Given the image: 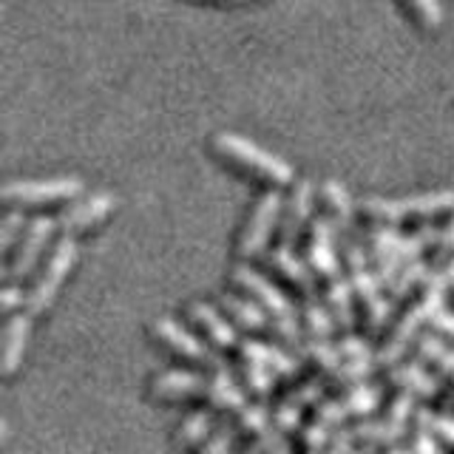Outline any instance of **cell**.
<instances>
[{
  "label": "cell",
  "instance_id": "cell-1",
  "mask_svg": "<svg viewBox=\"0 0 454 454\" xmlns=\"http://www.w3.org/2000/svg\"><path fill=\"white\" fill-rule=\"evenodd\" d=\"M210 151L219 156L224 165L236 168L239 174L247 179H255L267 184V188H293L295 184V170L287 160H281L273 151H264L247 137L233 134V131H219L210 137Z\"/></svg>",
  "mask_w": 454,
  "mask_h": 454
},
{
  "label": "cell",
  "instance_id": "cell-2",
  "mask_svg": "<svg viewBox=\"0 0 454 454\" xmlns=\"http://www.w3.org/2000/svg\"><path fill=\"white\" fill-rule=\"evenodd\" d=\"M231 284H233V290L245 293L250 301H255L267 312V318L273 321V333L284 340V344L301 349V344H304L301 312H298V307L284 295L278 284H273L264 273H259V270H253L250 264H241V262L233 264V270H231Z\"/></svg>",
  "mask_w": 454,
  "mask_h": 454
},
{
  "label": "cell",
  "instance_id": "cell-3",
  "mask_svg": "<svg viewBox=\"0 0 454 454\" xmlns=\"http://www.w3.org/2000/svg\"><path fill=\"white\" fill-rule=\"evenodd\" d=\"M358 213L372 224H389L397 227L403 222H432L443 213H454V191L440 188L429 193L401 196V199H383V196H366L358 202Z\"/></svg>",
  "mask_w": 454,
  "mask_h": 454
},
{
  "label": "cell",
  "instance_id": "cell-4",
  "mask_svg": "<svg viewBox=\"0 0 454 454\" xmlns=\"http://www.w3.org/2000/svg\"><path fill=\"white\" fill-rule=\"evenodd\" d=\"M77 255H80V245L74 236H60L54 241L51 253L46 255V262L40 264V270L35 273L32 284H28V290H26L28 316H35V318L46 316V312L54 307L63 284L71 276V270L77 267Z\"/></svg>",
  "mask_w": 454,
  "mask_h": 454
},
{
  "label": "cell",
  "instance_id": "cell-5",
  "mask_svg": "<svg viewBox=\"0 0 454 454\" xmlns=\"http://www.w3.org/2000/svg\"><path fill=\"white\" fill-rule=\"evenodd\" d=\"M366 250L361 241H344V273L352 284L355 301H358V312L366 324L369 333H378L389 318V301L383 293V284L378 281L375 270L366 262Z\"/></svg>",
  "mask_w": 454,
  "mask_h": 454
},
{
  "label": "cell",
  "instance_id": "cell-6",
  "mask_svg": "<svg viewBox=\"0 0 454 454\" xmlns=\"http://www.w3.org/2000/svg\"><path fill=\"white\" fill-rule=\"evenodd\" d=\"M281 213H284V196L276 188H267L264 193L255 196V202L250 205L245 222L239 227L236 247H233L241 264H250L270 253V241H273V233H278L281 224Z\"/></svg>",
  "mask_w": 454,
  "mask_h": 454
},
{
  "label": "cell",
  "instance_id": "cell-7",
  "mask_svg": "<svg viewBox=\"0 0 454 454\" xmlns=\"http://www.w3.org/2000/svg\"><path fill=\"white\" fill-rule=\"evenodd\" d=\"M80 176H49V179H12L4 184L0 199L9 210L49 207V205H71L82 196Z\"/></svg>",
  "mask_w": 454,
  "mask_h": 454
},
{
  "label": "cell",
  "instance_id": "cell-8",
  "mask_svg": "<svg viewBox=\"0 0 454 454\" xmlns=\"http://www.w3.org/2000/svg\"><path fill=\"white\" fill-rule=\"evenodd\" d=\"M57 219L51 216H43L37 213L35 219H28L26 231L18 241V247L12 250L9 255V264H6V281L9 284H20L26 278H35V273L40 270V264L46 262V255L54 247V236H57Z\"/></svg>",
  "mask_w": 454,
  "mask_h": 454
},
{
  "label": "cell",
  "instance_id": "cell-9",
  "mask_svg": "<svg viewBox=\"0 0 454 454\" xmlns=\"http://www.w3.org/2000/svg\"><path fill=\"white\" fill-rule=\"evenodd\" d=\"M148 335L156 347H162L168 355H174L176 361H184L191 366H219L222 361L216 358L219 352H213L205 338L199 335L193 326H184L174 316H160L148 324Z\"/></svg>",
  "mask_w": 454,
  "mask_h": 454
},
{
  "label": "cell",
  "instance_id": "cell-10",
  "mask_svg": "<svg viewBox=\"0 0 454 454\" xmlns=\"http://www.w3.org/2000/svg\"><path fill=\"white\" fill-rule=\"evenodd\" d=\"M184 321H188L193 330L205 338V344L213 352H239L241 340L236 324L222 312V307L210 304V301H188L184 307Z\"/></svg>",
  "mask_w": 454,
  "mask_h": 454
},
{
  "label": "cell",
  "instance_id": "cell-11",
  "mask_svg": "<svg viewBox=\"0 0 454 454\" xmlns=\"http://www.w3.org/2000/svg\"><path fill=\"white\" fill-rule=\"evenodd\" d=\"M316 202H318V188L309 179H295L290 188V196L284 199V213L278 224V245L281 247H295L312 219H316Z\"/></svg>",
  "mask_w": 454,
  "mask_h": 454
},
{
  "label": "cell",
  "instance_id": "cell-12",
  "mask_svg": "<svg viewBox=\"0 0 454 454\" xmlns=\"http://www.w3.org/2000/svg\"><path fill=\"white\" fill-rule=\"evenodd\" d=\"M114 210H117V196L108 191H97L66 205L60 210V216H57V227H60V236L77 239L80 233L94 231V227L103 224Z\"/></svg>",
  "mask_w": 454,
  "mask_h": 454
},
{
  "label": "cell",
  "instance_id": "cell-13",
  "mask_svg": "<svg viewBox=\"0 0 454 454\" xmlns=\"http://www.w3.org/2000/svg\"><path fill=\"white\" fill-rule=\"evenodd\" d=\"M307 233V264L318 276V281L324 284L344 273V262L338 255V231L333 227V222L316 216Z\"/></svg>",
  "mask_w": 454,
  "mask_h": 454
},
{
  "label": "cell",
  "instance_id": "cell-14",
  "mask_svg": "<svg viewBox=\"0 0 454 454\" xmlns=\"http://www.w3.org/2000/svg\"><path fill=\"white\" fill-rule=\"evenodd\" d=\"M423 324H429V318H426V312L411 301V307L406 312H401V318H397L392 326H389V333L387 338H383V347L378 349L375 355V361L378 366H387L392 369L395 364H401L406 358V352L409 349H415L418 344V338L423 335Z\"/></svg>",
  "mask_w": 454,
  "mask_h": 454
},
{
  "label": "cell",
  "instance_id": "cell-15",
  "mask_svg": "<svg viewBox=\"0 0 454 454\" xmlns=\"http://www.w3.org/2000/svg\"><path fill=\"white\" fill-rule=\"evenodd\" d=\"M369 255H372V270L383 287H392L403 267V233H397L389 224H372V231L366 236Z\"/></svg>",
  "mask_w": 454,
  "mask_h": 454
},
{
  "label": "cell",
  "instance_id": "cell-16",
  "mask_svg": "<svg viewBox=\"0 0 454 454\" xmlns=\"http://www.w3.org/2000/svg\"><path fill=\"white\" fill-rule=\"evenodd\" d=\"M207 392V375L199 369H168L148 380V395L156 403H182Z\"/></svg>",
  "mask_w": 454,
  "mask_h": 454
},
{
  "label": "cell",
  "instance_id": "cell-17",
  "mask_svg": "<svg viewBox=\"0 0 454 454\" xmlns=\"http://www.w3.org/2000/svg\"><path fill=\"white\" fill-rule=\"evenodd\" d=\"M267 267L281 284H287L293 293H298L301 298H312L318 295V276L312 273V267L307 264V259H298L293 247H281L276 245L267 255Z\"/></svg>",
  "mask_w": 454,
  "mask_h": 454
},
{
  "label": "cell",
  "instance_id": "cell-18",
  "mask_svg": "<svg viewBox=\"0 0 454 454\" xmlns=\"http://www.w3.org/2000/svg\"><path fill=\"white\" fill-rule=\"evenodd\" d=\"M32 321L35 316H28L26 309L6 318L4 335H0V375H4V380L14 378L18 369L23 366L28 338H32Z\"/></svg>",
  "mask_w": 454,
  "mask_h": 454
},
{
  "label": "cell",
  "instance_id": "cell-19",
  "mask_svg": "<svg viewBox=\"0 0 454 454\" xmlns=\"http://www.w3.org/2000/svg\"><path fill=\"white\" fill-rule=\"evenodd\" d=\"M205 397H207V406L213 411H222V415H227V418H236L239 411L247 406L245 387H241V383L233 378V372L224 364L210 369Z\"/></svg>",
  "mask_w": 454,
  "mask_h": 454
},
{
  "label": "cell",
  "instance_id": "cell-20",
  "mask_svg": "<svg viewBox=\"0 0 454 454\" xmlns=\"http://www.w3.org/2000/svg\"><path fill=\"white\" fill-rule=\"evenodd\" d=\"M318 205H321V216L326 222H333V227L338 233H349L352 231V222H355V202L349 191L340 184L338 179H324L318 184Z\"/></svg>",
  "mask_w": 454,
  "mask_h": 454
},
{
  "label": "cell",
  "instance_id": "cell-21",
  "mask_svg": "<svg viewBox=\"0 0 454 454\" xmlns=\"http://www.w3.org/2000/svg\"><path fill=\"white\" fill-rule=\"evenodd\" d=\"M219 307H222L224 316L236 324V330L262 335V333L270 330V326H273V321L267 318V312L259 304H255V301H250L245 293H239V290H224V293H219Z\"/></svg>",
  "mask_w": 454,
  "mask_h": 454
},
{
  "label": "cell",
  "instance_id": "cell-22",
  "mask_svg": "<svg viewBox=\"0 0 454 454\" xmlns=\"http://www.w3.org/2000/svg\"><path fill=\"white\" fill-rule=\"evenodd\" d=\"M324 304L330 307L335 326L340 333H352L355 330V321H358V301H355V293H352V284L347 278V273H340L330 281H324V290H321Z\"/></svg>",
  "mask_w": 454,
  "mask_h": 454
},
{
  "label": "cell",
  "instance_id": "cell-23",
  "mask_svg": "<svg viewBox=\"0 0 454 454\" xmlns=\"http://www.w3.org/2000/svg\"><path fill=\"white\" fill-rule=\"evenodd\" d=\"M387 380L392 383L395 389H406V392H411V395L426 397V401H429V397H437L440 387H443V380H440L429 366H423L418 358H411L409 364H406V361L395 364V366L389 369Z\"/></svg>",
  "mask_w": 454,
  "mask_h": 454
},
{
  "label": "cell",
  "instance_id": "cell-24",
  "mask_svg": "<svg viewBox=\"0 0 454 454\" xmlns=\"http://www.w3.org/2000/svg\"><path fill=\"white\" fill-rule=\"evenodd\" d=\"M239 361L264 364V366L273 369L278 378H287V380L301 372V361H298L295 355H290L287 349H281V347H270V344H264V340H255V338L241 340Z\"/></svg>",
  "mask_w": 454,
  "mask_h": 454
},
{
  "label": "cell",
  "instance_id": "cell-25",
  "mask_svg": "<svg viewBox=\"0 0 454 454\" xmlns=\"http://www.w3.org/2000/svg\"><path fill=\"white\" fill-rule=\"evenodd\" d=\"M216 411L210 406H199L191 415H184L174 429V446L176 451H199L205 446V440L216 429Z\"/></svg>",
  "mask_w": 454,
  "mask_h": 454
},
{
  "label": "cell",
  "instance_id": "cell-26",
  "mask_svg": "<svg viewBox=\"0 0 454 454\" xmlns=\"http://www.w3.org/2000/svg\"><path fill=\"white\" fill-rule=\"evenodd\" d=\"M415 358L429 366L440 380H454V344L437 333H423L415 344Z\"/></svg>",
  "mask_w": 454,
  "mask_h": 454
},
{
  "label": "cell",
  "instance_id": "cell-27",
  "mask_svg": "<svg viewBox=\"0 0 454 454\" xmlns=\"http://www.w3.org/2000/svg\"><path fill=\"white\" fill-rule=\"evenodd\" d=\"M301 324H304L307 338H316V340H330L335 335V330H338L330 307H326L324 298H318V295L304 298Z\"/></svg>",
  "mask_w": 454,
  "mask_h": 454
},
{
  "label": "cell",
  "instance_id": "cell-28",
  "mask_svg": "<svg viewBox=\"0 0 454 454\" xmlns=\"http://www.w3.org/2000/svg\"><path fill=\"white\" fill-rule=\"evenodd\" d=\"M298 352H301V358L309 366H316L326 380H330L338 372V369H340V364H344V358H340V352H338V344H333V340L307 338Z\"/></svg>",
  "mask_w": 454,
  "mask_h": 454
},
{
  "label": "cell",
  "instance_id": "cell-29",
  "mask_svg": "<svg viewBox=\"0 0 454 454\" xmlns=\"http://www.w3.org/2000/svg\"><path fill=\"white\" fill-rule=\"evenodd\" d=\"M349 411V418L355 420H366V418H372L375 411L380 409L383 403V397H380V389L372 387V383H358V387H352L347 389V395L340 397Z\"/></svg>",
  "mask_w": 454,
  "mask_h": 454
},
{
  "label": "cell",
  "instance_id": "cell-30",
  "mask_svg": "<svg viewBox=\"0 0 454 454\" xmlns=\"http://www.w3.org/2000/svg\"><path fill=\"white\" fill-rule=\"evenodd\" d=\"M429 273H432V267H429V262H426V259L406 262L401 267V273H397V278L392 281L389 298H392V301H401V298H406L409 293H418L420 284L429 278Z\"/></svg>",
  "mask_w": 454,
  "mask_h": 454
},
{
  "label": "cell",
  "instance_id": "cell-31",
  "mask_svg": "<svg viewBox=\"0 0 454 454\" xmlns=\"http://www.w3.org/2000/svg\"><path fill=\"white\" fill-rule=\"evenodd\" d=\"M236 423V429L241 437H255V434H262L267 432L270 426H273V409H270L264 401H255V403H247L245 409L239 411V415L233 418Z\"/></svg>",
  "mask_w": 454,
  "mask_h": 454
},
{
  "label": "cell",
  "instance_id": "cell-32",
  "mask_svg": "<svg viewBox=\"0 0 454 454\" xmlns=\"http://www.w3.org/2000/svg\"><path fill=\"white\" fill-rule=\"evenodd\" d=\"M239 364H241V380H245V389L259 397V401L270 397V392H273L276 380H278V375L273 372V369L264 366V364H255V361H239Z\"/></svg>",
  "mask_w": 454,
  "mask_h": 454
},
{
  "label": "cell",
  "instance_id": "cell-33",
  "mask_svg": "<svg viewBox=\"0 0 454 454\" xmlns=\"http://www.w3.org/2000/svg\"><path fill=\"white\" fill-rule=\"evenodd\" d=\"M239 429L231 418L219 420V426L213 429V434L205 440V446L196 454H236V440H239Z\"/></svg>",
  "mask_w": 454,
  "mask_h": 454
},
{
  "label": "cell",
  "instance_id": "cell-34",
  "mask_svg": "<svg viewBox=\"0 0 454 454\" xmlns=\"http://www.w3.org/2000/svg\"><path fill=\"white\" fill-rule=\"evenodd\" d=\"M290 451H293V446H290L287 434H281L276 426H270L267 432L250 437L247 446L239 454H290Z\"/></svg>",
  "mask_w": 454,
  "mask_h": 454
},
{
  "label": "cell",
  "instance_id": "cell-35",
  "mask_svg": "<svg viewBox=\"0 0 454 454\" xmlns=\"http://www.w3.org/2000/svg\"><path fill=\"white\" fill-rule=\"evenodd\" d=\"M273 426L281 434L301 432L304 429V409L295 401H290V397H284V401H278L273 409Z\"/></svg>",
  "mask_w": 454,
  "mask_h": 454
},
{
  "label": "cell",
  "instance_id": "cell-36",
  "mask_svg": "<svg viewBox=\"0 0 454 454\" xmlns=\"http://www.w3.org/2000/svg\"><path fill=\"white\" fill-rule=\"evenodd\" d=\"M26 224H28V219L23 216V210H9L4 222H0V253H4V259H9L12 250L18 247Z\"/></svg>",
  "mask_w": 454,
  "mask_h": 454
},
{
  "label": "cell",
  "instance_id": "cell-37",
  "mask_svg": "<svg viewBox=\"0 0 454 454\" xmlns=\"http://www.w3.org/2000/svg\"><path fill=\"white\" fill-rule=\"evenodd\" d=\"M372 364H378L375 358H364V361H344L340 364L338 372L330 378V387H340V389H352L358 387V383H364L369 378V369H372Z\"/></svg>",
  "mask_w": 454,
  "mask_h": 454
},
{
  "label": "cell",
  "instance_id": "cell-38",
  "mask_svg": "<svg viewBox=\"0 0 454 454\" xmlns=\"http://www.w3.org/2000/svg\"><path fill=\"white\" fill-rule=\"evenodd\" d=\"M335 429H330V426H324L318 420L312 423H304V429L298 432V443H301V449L307 454H321L330 449V440H333Z\"/></svg>",
  "mask_w": 454,
  "mask_h": 454
},
{
  "label": "cell",
  "instance_id": "cell-39",
  "mask_svg": "<svg viewBox=\"0 0 454 454\" xmlns=\"http://www.w3.org/2000/svg\"><path fill=\"white\" fill-rule=\"evenodd\" d=\"M324 389H326V380L324 378H307L301 383H295V389L287 395L290 401H295L301 409H318L324 403Z\"/></svg>",
  "mask_w": 454,
  "mask_h": 454
},
{
  "label": "cell",
  "instance_id": "cell-40",
  "mask_svg": "<svg viewBox=\"0 0 454 454\" xmlns=\"http://www.w3.org/2000/svg\"><path fill=\"white\" fill-rule=\"evenodd\" d=\"M403 4L426 28H437L443 23V6H440V0H403Z\"/></svg>",
  "mask_w": 454,
  "mask_h": 454
},
{
  "label": "cell",
  "instance_id": "cell-41",
  "mask_svg": "<svg viewBox=\"0 0 454 454\" xmlns=\"http://www.w3.org/2000/svg\"><path fill=\"white\" fill-rule=\"evenodd\" d=\"M338 352H340V358L344 361H364V358H372V352H369V344L361 338V335H355V333H347V335H340L338 340Z\"/></svg>",
  "mask_w": 454,
  "mask_h": 454
},
{
  "label": "cell",
  "instance_id": "cell-42",
  "mask_svg": "<svg viewBox=\"0 0 454 454\" xmlns=\"http://www.w3.org/2000/svg\"><path fill=\"white\" fill-rule=\"evenodd\" d=\"M0 309L6 312V318L26 309V290L20 284H9V281L4 284V290H0Z\"/></svg>",
  "mask_w": 454,
  "mask_h": 454
},
{
  "label": "cell",
  "instance_id": "cell-43",
  "mask_svg": "<svg viewBox=\"0 0 454 454\" xmlns=\"http://www.w3.org/2000/svg\"><path fill=\"white\" fill-rule=\"evenodd\" d=\"M349 418V411L344 406V401H324L318 409H316V420L330 426V429H338V426H344Z\"/></svg>",
  "mask_w": 454,
  "mask_h": 454
},
{
  "label": "cell",
  "instance_id": "cell-44",
  "mask_svg": "<svg viewBox=\"0 0 454 454\" xmlns=\"http://www.w3.org/2000/svg\"><path fill=\"white\" fill-rule=\"evenodd\" d=\"M434 255L440 262H449L454 259V213H449V222L437 231V239H434Z\"/></svg>",
  "mask_w": 454,
  "mask_h": 454
},
{
  "label": "cell",
  "instance_id": "cell-45",
  "mask_svg": "<svg viewBox=\"0 0 454 454\" xmlns=\"http://www.w3.org/2000/svg\"><path fill=\"white\" fill-rule=\"evenodd\" d=\"M432 434L443 449H454V415H437Z\"/></svg>",
  "mask_w": 454,
  "mask_h": 454
},
{
  "label": "cell",
  "instance_id": "cell-46",
  "mask_svg": "<svg viewBox=\"0 0 454 454\" xmlns=\"http://www.w3.org/2000/svg\"><path fill=\"white\" fill-rule=\"evenodd\" d=\"M437 273H440V278L446 281V287L451 290V287H454V259H449V262H443V264H440V270H437Z\"/></svg>",
  "mask_w": 454,
  "mask_h": 454
},
{
  "label": "cell",
  "instance_id": "cell-47",
  "mask_svg": "<svg viewBox=\"0 0 454 454\" xmlns=\"http://www.w3.org/2000/svg\"><path fill=\"white\" fill-rule=\"evenodd\" d=\"M449 409H454V380H451V395H449V401H446Z\"/></svg>",
  "mask_w": 454,
  "mask_h": 454
}]
</instances>
